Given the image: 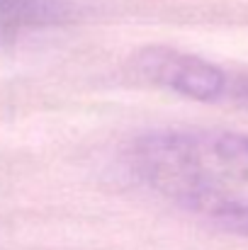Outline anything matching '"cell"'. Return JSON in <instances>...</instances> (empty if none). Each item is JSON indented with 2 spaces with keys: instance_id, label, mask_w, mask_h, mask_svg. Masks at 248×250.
I'll return each instance as SVG.
<instances>
[{
  "instance_id": "6da1fadb",
  "label": "cell",
  "mask_w": 248,
  "mask_h": 250,
  "mask_svg": "<svg viewBox=\"0 0 248 250\" xmlns=\"http://www.w3.org/2000/svg\"><path fill=\"white\" fill-rule=\"evenodd\" d=\"M132 166L165 202L204 224L248 236V134L154 131L134 144Z\"/></svg>"
},
{
  "instance_id": "7a4b0ae2",
  "label": "cell",
  "mask_w": 248,
  "mask_h": 250,
  "mask_svg": "<svg viewBox=\"0 0 248 250\" xmlns=\"http://www.w3.org/2000/svg\"><path fill=\"white\" fill-rule=\"evenodd\" d=\"M134 73L149 85L200 102L224 100L229 87V73L224 68L202 56L168 46L141 49L134 56Z\"/></svg>"
},
{
  "instance_id": "3957f363",
  "label": "cell",
  "mask_w": 248,
  "mask_h": 250,
  "mask_svg": "<svg viewBox=\"0 0 248 250\" xmlns=\"http://www.w3.org/2000/svg\"><path fill=\"white\" fill-rule=\"evenodd\" d=\"M226 97H231L236 104H241V107L248 109V76H231L229 73Z\"/></svg>"
}]
</instances>
